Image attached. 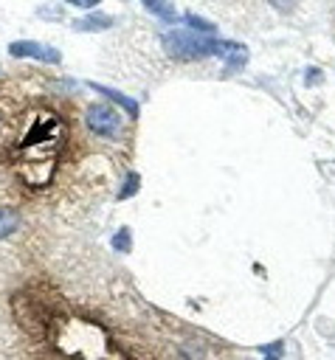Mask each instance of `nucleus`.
<instances>
[{
    "label": "nucleus",
    "mask_w": 335,
    "mask_h": 360,
    "mask_svg": "<svg viewBox=\"0 0 335 360\" xmlns=\"http://www.w3.org/2000/svg\"><path fill=\"white\" fill-rule=\"evenodd\" d=\"M73 107L59 93L0 84V183L14 197L45 194L82 158Z\"/></svg>",
    "instance_id": "1"
},
{
    "label": "nucleus",
    "mask_w": 335,
    "mask_h": 360,
    "mask_svg": "<svg viewBox=\"0 0 335 360\" xmlns=\"http://www.w3.org/2000/svg\"><path fill=\"white\" fill-rule=\"evenodd\" d=\"M166 51L177 59H203V56H225L231 42L222 39H206L189 31H169L166 34Z\"/></svg>",
    "instance_id": "2"
},
{
    "label": "nucleus",
    "mask_w": 335,
    "mask_h": 360,
    "mask_svg": "<svg viewBox=\"0 0 335 360\" xmlns=\"http://www.w3.org/2000/svg\"><path fill=\"white\" fill-rule=\"evenodd\" d=\"M84 127H87L90 135L104 138V141H113V138L121 135L124 121L115 112V107H110V104H90L87 112H84Z\"/></svg>",
    "instance_id": "3"
},
{
    "label": "nucleus",
    "mask_w": 335,
    "mask_h": 360,
    "mask_svg": "<svg viewBox=\"0 0 335 360\" xmlns=\"http://www.w3.org/2000/svg\"><path fill=\"white\" fill-rule=\"evenodd\" d=\"M8 53H11L14 59H39V62H45V65H59V62H62V53H59L56 48L42 45V42H37V39H14V42L8 45Z\"/></svg>",
    "instance_id": "4"
},
{
    "label": "nucleus",
    "mask_w": 335,
    "mask_h": 360,
    "mask_svg": "<svg viewBox=\"0 0 335 360\" xmlns=\"http://www.w3.org/2000/svg\"><path fill=\"white\" fill-rule=\"evenodd\" d=\"M87 87H93L99 96H104V98H110L113 104H118L121 110H127V115H129V118H138L141 107H138V101H135V98H129V96H124V93L113 90V87H107V84H99V82H87Z\"/></svg>",
    "instance_id": "5"
},
{
    "label": "nucleus",
    "mask_w": 335,
    "mask_h": 360,
    "mask_svg": "<svg viewBox=\"0 0 335 360\" xmlns=\"http://www.w3.org/2000/svg\"><path fill=\"white\" fill-rule=\"evenodd\" d=\"M115 20L110 14H87V17H79L73 22V31H82V34H93V31H107L113 28Z\"/></svg>",
    "instance_id": "6"
},
{
    "label": "nucleus",
    "mask_w": 335,
    "mask_h": 360,
    "mask_svg": "<svg viewBox=\"0 0 335 360\" xmlns=\"http://www.w3.org/2000/svg\"><path fill=\"white\" fill-rule=\"evenodd\" d=\"M20 228V211L11 205H0V239L11 236Z\"/></svg>",
    "instance_id": "7"
},
{
    "label": "nucleus",
    "mask_w": 335,
    "mask_h": 360,
    "mask_svg": "<svg viewBox=\"0 0 335 360\" xmlns=\"http://www.w3.org/2000/svg\"><path fill=\"white\" fill-rule=\"evenodd\" d=\"M222 59H225L228 70H239V68H245V62H248V48L239 45V42H231V48H228V53H225Z\"/></svg>",
    "instance_id": "8"
},
{
    "label": "nucleus",
    "mask_w": 335,
    "mask_h": 360,
    "mask_svg": "<svg viewBox=\"0 0 335 360\" xmlns=\"http://www.w3.org/2000/svg\"><path fill=\"white\" fill-rule=\"evenodd\" d=\"M138 188H141V174H138V172H127V174H124V183H121V188H118V200L135 197Z\"/></svg>",
    "instance_id": "9"
},
{
    "label": "nucleus",
    "mask_w": 335,
    "mask_h": 360,
    "mask_svg": "<svg viewBox=\"0 0 335 360\" xmlns=\"http://www.w3.org/2000/svg\"><path fill=\"white\" fill-rule=\"evenodd\" d=\"M110 248H115L118 253H129L132 250V231L124 225V228H118L113 236H110Z\"/></svg>",
    "instance_id": "10"
},
{
    "label": "nucleus",
    "mask_w": 335,
    "mask_h": 360,
    "mask_svg": "<svg viewBox=\"0 0 335 360\" xmlns=\"http://www.w3.org/2000/svg\"><path fill=\"white\" fill-rule=\"evenodd\" d=\"M141 3H144V8H149L152 14H158V17L166 20V22H175V20H177L175 8H172L169 3H163V0H141Z\"/></svg>",
    "instance_id": "11"
},
{
    "label": "nucleus",
    "mask_w": 335,
    "mask_h": 360,
    "mask_svg": "<svg viewBox=\"0 0 335 360\" xmlns=\"http://www.w3.org/2000/svg\"><path fill=\"white\" fill-rule=\"evenodd\" d=\"M183 20L189 22V28L191 31H197V34H211L214 31V22H208V20H203V17H197V14H183Z\"/></svg>",
    "instance_id": "12"
},
{
    "label": "nucleus",
    "mask_w": 335,
    "mask_h": 360,
    "mask_svg": "<svg viewBox=\"0 0 335 360\" xmlns=\"http://www.w3.org/2000/svg\"><path fill=\"white\" fill-rule=\"evenodd\" d=\"M267 3H270L276 11H282V14H290V11H293V8H296L301 0H267Z\"/></svg>",
    "instance_id": "13"
},
{
    "label": "nucleus",
    "mask_w": 335,
    "mask_h": 360,
    "mask_svg": "<svg viewBox=\"0 0 335 360\" xmlns=\"http://www.w3.org/2000/svg\"><path fill=\"white\" fill-rule=\"evenodd\" d=\"M259 352H262V354H267V357H279V354L284 352V346H282V343H273V346H262Z\"/></svg>",
    "instance_id": "14"
},
{
    "label": "nucleus",
    "mask_w": 335,
    "mask_h": 360,
    "mask_svg": "<svg viewBox=\"0 0 335 360\" xmlns=\"http://www.w3.org/2000/svg\"><path fill=\"white\" fill-rule=\"evenodd\" d=\"M68 6H76V8H93V6H99L101 0H65Z\"/></svg>",
    "instance_id": "15"
}]
</instances>
